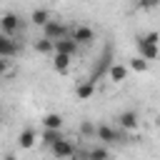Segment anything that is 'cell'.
<instances>
[{"instance_id":"1","label":"cell","mask_w":160,"mask_h":160,"mask_svg":"<svg viewBox=\"0 0 160 160\" xmlns=\"http://www.w3.org/2000/svg\"><path fill=\"white\" fill-rule=\"evenodd\" d=\"M112 62H115V60H112V48H110V45H105V48H102V55L95 60V65H92V70H90L88 82H90V85H98V80L108 72V68H110Z\"/></svg>"},{"instance_id":"2","label":"cell","mask_w":160,"mask_h":160,"mask_svg":"<svg viewBox=\"0 0 160 160\" xmlns=\"http://www.w3.org/2000/svg\"><path fill=\"white\" fill-rule=\"evenodd\" d=\"M95 138L102 142V145H115V142H125V132L118 130V128H110V125H98L95 128Z\"/></svg>"},{"instance_id":"3","label":"cell","mask_w":160,"mask_h":160,"mask_svg":"<svg viewBox=\"0 0 160 160\" xmlns=\"http://www.w3.org/2000/svg\"><path fill=\"white\" fill-rule=\"evenodd\" d=\"M68 35H70V30H68V25L60 22V20H52V18H50V20L42 25V38L50 40V42L62 40V38H68Z\"/></svg>"},{"instance_id":"4","label":"cell","mask_w":160,"mask_h":160,"mask_svg":"<svg viewBox=\"0 0 160 160\" xmlns=\"http://www.w3.org/2000/svg\"><path fill=\"white\" fill-rule=\"evenodd\" d=\"M22 28V22H20V15H15V12H2L0 15V35H5V38H12L18 30Z\"/></svg>"},{"instance_id":"5","label":"cell","mask_w":160,"mask_h":160,"mask_svg":"<svg viewBox=\"0 0 160 160\" xmlns=\"http://www.w3.org/2000/svg\"><path fill=\"white\" fill-rule=\"evenodd\" d=\"M78 45L70 40V35L68 38H62V40H55L52 42V55H65V58H75L78 55Z\"/></svg>"},{"instance_id":"6","label":"cell","mask_w":160,"mask_h":160,"mask_svg":"<svg viewBox=\"0 0 160 160\" xmlns=\"http://www.w3.org/2000/svg\"><path fill=\"white\" fill-rule=\"evenodd\" d=\"M70 40L80 48V45H90L92 40H95V32L88 28V25H78V28H72V32H70Z\"/></svg>"},{"instance_id":"7","label":"cell","mask_w":160,"mask_h":160,"mask_svg":"<svg viewBox=\"0 0 160 160\" xmlns=\"http://www.w3.org/2000/svg\"><path fill=\"white\" fill-rule=\"evenodd\" d=\"M135 48H138V58H142L145 62H152V60L158 58V45H148V42L142 40V35L135 38Z\"/></svg>"},{"instance_id":"8","label":"cell","mask_w":160,"mask_h":160,"mask_svg":"<svg viewBox=\"0 0 160 160\" xmlns=\"http://www.w3.org/2000/svg\"><path fill=\"white\" fill-rule=\"evenodd\" d=\"M50 152H52L58 160H68V158H72V155L78 152V148H75L70 140H58V142L50 148Z\"/></svg>"},{"instance_id":"9","label":"cell","mask_w":160,"mask_h":160,"mask_svg":"<svg viewBox=\"0 0 160 160\" xmlns=\"http://www.w3.org/2000/svg\"><path fill=\"white\" fill-rule=\"evenodd\" d=\"M118 125H120V130H135L140 125V118H138L135 110H122L118 115Z\"/></svg>"},{"instance_id":"10","label":"cell","mask_w":160,"mask_h":160,"mask_svg":"<svg viewBox=\"0 0 160 160\" xmlns=\"http://www.w3.org/2000/svg\"><path fill=\"white\" fill-rule=\"evenodd\" d=\"M35 142H38V132H35L32 128L20 130V135H18V145H20V150H32Z\"/></svg>"},{"instance_id":"11","label":"cell","mask_w":160,"mask_h":160,"mask_svg":"<svg viewBox=\"0 0 160 160\" xmlns=\"http://www.w3.org/2000/svg\"><path fill=\"white\" fill-rule=\"evenodd\" d=\"M18 42L12 40V38H5V35H0V60H5V58H12V55H18Z\"/></svg>"},{"instance_id":"12","label":"cell","mask_w":160,"mask_h":160,"mask_svg":"<svg viewBox=\"0 0 160 160\" xmlns=\"http://www.w3.org/2000/svg\"><path fill=\"white\" fill-rule=\"evenodd\" d=\"M42 122V130H62V115L60 112H48L40 118Z\"/></svg>"},{"instance_id":"13","label":"cell","mask_w":160,"mask_h":160,"mask_svg":"<svg viewBox=\"0 0 160 160\" xmlns=\"http://www.w3.org/2000/svg\"><path fill=\"white\" fill-rule=\"evenodd\" d=\"M105 75H108L112 82H122V80H128V68H125L122 62H112Z\"/></svg>"},{"instance_id":"14","label":"cell","mask_w":160,"mask_h":160,"mask_svg":"<svg viewBox=\"0 0 160 160\" xmlns=\"http://www.w3.org/2000/svg\"><path fill=\"white\" fill-rule=\"evenodd\" d=\"M38 140H40L45 148H52L58 140H65V135H62V130H42V132L38 135Z\"/></svg>"},{"instance_id":"15","label":"cell","mask_w":160,"mask_h":160,"mask_svg":"<svg viewBox=\"0 0 160 160\" xmlns=\"http://www.w3.org/2000/svg\"><path fill=\"white\" fill-rule=\"evenodd\" d=\"M48 20H50V10H45V8H35V10L30 12V22H32V25H40V28H42Z\"/></svg>"},{"instance_id":"16","label":"cell","mask_w":160,"mask_h":160,"mask_svg":"<svg viewBox=\"0 0 160 160\" xmlns=\"http://www.w3.org/2000/svg\"><path fill=\"white\" fill-rule=\"evenodd\" d=\"M75 95H78V100H90V98L95 95V85H90L88 80H82V82L75 88Z\"/></svg>"},{"instance_id":"17","label":"cell","mask_w":160,"mask_h":160,"mask_svg":"<svg viewBox=\"0 0 160 160\" xmlns=\"http://www.w3.org/2000/svg\"><path fill=\"white\" fill-rule=\"evenodd\" d=\"M88 160H110V150H108L105 145L90 148V150H88Z\"/></svg>"},{"instance_id":"18","label":"cell","mask_w":160,"mask_h":160,"mask_svg":"<svg viewBox=\"0 0 160 160\" xmlns=\"http://www.w3.org/2000/svg\"><path fill=\"white\" fill-rule=\"evenodd\" d=\"M70 62H72V58H65V55H52V68H55V72H68Z\"/></svg>"},{"instance_id":"19","label":"cell","mask_w":160,"mask_h":160,"mask_svg":"<svg viewBox=\"0 0 160 160\" xmlns=\"http://www.w3.org/2000/svg\"><path fill=\"white\" fill-rule=\"evenodd\" d=\"M32 48H35V52H40V55H52V42H50V40H45V38L35 40V42H32Z\"/></svg>"},{"instance_id":"20","label":"cell","mask_w":160,"mask_h":160,"mask_svg":"<svg viewBox=\"0 0 160 160\" xmlns=\"http://www.w3.org/2000/svg\"><path fill=\"white\" fill-rule=\"evenodd\" d=\"M125 68H128V70H135V72H145V70L150 68V62H145L142 58H138V55H135V58H130V62H128Z\"/></svg>"},{"instance_id":"21","label":"cell","mask_w":160,"mask_h":160,"mask_svg":"<svg viewBox=\"0 0 160 160\" xmlns=\"http://www.w3.org/2000/svg\"><path fill=\"white\" fill-rule=\"evenodd\" d=\"M142 40H145L148 45H158V42H160V32H158V30H150L148 35H142Z\"/></svg>"},{"instance_id":"22","label":"cell","mask_w":160,"mask_h":160,"mask_svg":"<svg viewBox=\"0 0 160 160\" xmlns=\"http://www.w3.org/2000/svg\"><path fill=\"white\" fill-rule=\"evenodd\" d=\"M80 135H95V125H92L90 120H85V122L80 125Z\"/></svg>"},{"instance_id":"23","label":"cell","mask_w":160,"mask_h":160,"mask_svg":"<svg viewBox=\"0 0 160 160\" xmlns=\"http://www.w3.org/2000/svg\"><path fill=\"white\" fill-rule=\"evenodd\" d=\"M8 72V60H0V78Z\"/></svg>"},{"instance_id":"24","label":"cell","mask_w":160,"mask_h":160,"mask_svg":"<svg viewBox=\"0 0 160 160\" xmlns=\"http://www.w3.org/2000/svg\"><path fill=\"white\" fill-rule=\"evenodd\" d=\"M2 160H18V155L15 152H8V155H2Z\"/></svg>"},{"instance_id":"25","label":"cell","mask_w":160,"mask_h":160,"mask_svg":"<svg viewBox=\"0 0 160 160\" xmlns=\"http://www.w3.org/2000/svg\"><path fill=\"white\" fill-rule=\"evenodd\" d=\"M0 125H2V110H0Z\"/></svg>"}]
</instances>
